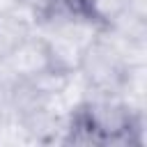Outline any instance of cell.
Returning <instances> with one entry per match:
<instances>
[{
    "instance_id": "1",
    "label": "cell",
    "mask_w": 147,
    "mask_h": 147,
    "mask_svg": "<svg viewBox=\"0 0 147 147\" xmlns=\"http://www.w3.org/2000/svg\"><path fill=\"white\" fill-rule=\"evenodd\" d=\"M129 64L122 57L117 44L101 30L80 53L78 60V76L85 83L87 94H117L126 80Z\"/></svg>"
},
{
    "instance_id": "2",
    "label": "cell",
    "mask_w": 147,
    "mask_h": 147,
    "mask_svg": "<svg viewBox=\"0 0 147 147\" xmlns=\"http://www.w3.org/2000/svg\"><path fill=\"white\" fill-rule=\"evenodd\" d=\"M21 5H23V7H28L37 18H44V16H48L51 11H55V9H57L60 0H21Z\"/></svg>"
},
{
    "instance_id": "3",
    "label": "cell",
    "mask_w": 147,
    "mask_h": 147,
    "mask_svg": "<svg viewBox=\"0 0 147 147\" xmlns=\"http://www.w3.org/2000/svg\"><path fill=\"white\" fill-rule=\"evenodd\" d=\"M18 5H21V0H0V16L11 14V11H14Z\"/></svg>"
}]
</instances>
